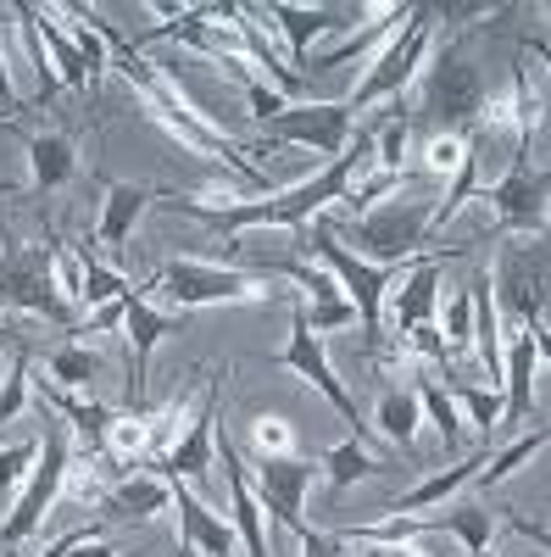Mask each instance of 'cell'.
Wrapping results in <instances>:
<instances>
[{
    "instance_id": "obj_1",
    "label": "cell",
    "mask_w": 551,
    "mask_h": 557,
    "mask_svg": "<svg viewBox=\"0 0 551 557\" xmlns=\"http://www.w3.org/2000/svg\"><path fill=\"white\" fill-rule=\"evenodd\" d=\"M362 168H374V134H356V151L346 146L335 162H324L306 184H290V190L267 196V201H240V207H201V201H184V196H162L173 212L196 218L217 235H246V228H306L312 212H324L329 201H346V190L356 184Z\"/></svg>"
},
{
    "instance_id": "obj_2",
    "label": "cell",
    "mask_w": 551,
    "mask_h": 557,
    "mask_svg": "<svg viewBox=\"0 0 551 557\" xmlns=\"http://www.w3.org/2000/svg\"><path fill=\"white\" fill-rule=\"evenodd\" d=\"M406 190V184H401ZM385 196L379 207H367L362 218H351V235H356V251L362 262H379V268H412L424 262L429 251V223H435V196ZM440 257V251H429Z\"/></svg>"
},
{
    "instance_id": "obj_3",
    "label": "cell",
    "mask_w": 551,
    "mask_h": 557,
    "mask_svg": "<svg viewBox=\"0 0 551 557\" xmlns=\"http://www.w3.org/2000/svg\"><path fill=\"white\" fill-rule=\"evenodd\" d=\"M485 101H490V84L468 62L463 45L451 39V45H440V51H429V62L418 73V112L440 134H474L479 117H485Z\"/></svg>"
},
{
    "instance_id": "obj_4",
    "label": "cell",
    "mask_w": 551,
    "mask_h": 557,
    "mask_svg": "<svg viewBox=\"0 0 551 557\" xmlns=\"http://www.w3.org/2000/svg\"><path fill=\"white\" fill-rule=\"evenodd\" d=\"M312 257H317V268H324V273H335V285H340V296L351 301L367 346L379 351V341H385V290L396 285L401 268H379V262L351 257V251L340 246V235H335V223H312Z\"/></svg>"
},
{
    "instance_id": "obj_5",
    "label": "cell",
    "mask_w": 551,
    "mask_h": 557,
    "mask_svg": "<svg viewBox=\"0 0 551 557\" xmlns=\"http://www.w3.org/2000/svg\"><path fill=\"white\" fill-rule=\"evenodd\" d=\"M146 296H167L173 312H196V307H240V301H262L273 296L267 273H246V268H217V262H190L178 257L167 262L156 278H146Z\"/></svg>"
},
{
    "instance_id": "obj_6",
    "label": "cell",
    "mask_w": 551,
    "mask_h": 557,
    "mask_svg": "<svg viewBox=\"0 0 551 557\" xmlns=\"http://www.w3.org/2000/svg\"><path fill=\"white\" fill-rule=\"evenodd\" d=\"M0 307L34 312L45 323H67L73 307L57 285L51 240H0Z\"/></svg>"
},
{
    "instance_id": "obj_7",
    "label": "cell",
    "mask_w": 551,
    "mask_h": 557,
    "mask_svg": "<svg viewBox=\"0 0 551 557\" xmlns=\"http://www.w3.org/2000/svg\"><path fill=\"white\" fill-rule=\"evenodd\" d=\"M429 39H435L429 12H424V7H412V17L401 23V34H390V39H385V51L374 57L367 78H362V84L351 89V96H346L351 117H362L367 107H379V101L401 96V89L424 73V62H429Z\"/></svg>"
},
{
    "instance_id": "obj_8",
    "label": "cell",
    "mask_w": 551,
    "mask_h": 557,
    "mask_svg": "<svg viewBox=\"0 0 551 557\" xmlns=\"http://www.w3.org/2000/svg\"><path fill=\"white\" fill-rule=\"evenodd\" d=\"M67 474H73L67 424H51V430H45V441H39V462H34V474H28V485H23L17 507L7 513V524H0V552L23 546V541H28V535H34V530L45 524V513H51V507H57V496H62Z\"/></svg>"
},
{
    "instance_id": "obj_9",
    "label": "cell",
    "mask_w": 551,
    "mask_h": 557,
    "mask_svg": "<svg viewBox=\"0 0 551 557\" xmlns=\"http://www.w3.org/2000/svg\"><path fill=\"white\" fill-rule=\"evenodd\" d=\"M279 368H290V374L312 380L317 396H324V401L346 418V424H356V441H367V424H362V412H356L351 391H346L340 374H335V362H329V351H324V335H312V323H306V301L290 307V341H285V351H279Z\"/></svg>"
},
{
    "instance_id": "obj_10",
    "label": "cell",
    "mask_w": 551,
    "mask_h": 557,
    "mask_svg": "<svg viewBox=\"0 0 551 557\" xmlns=\"http://www.w3.org/2000/svg\"><path fill=\"white\" fill-rule=\"evenodd\" d=\"M351 128H356V117H351L346 101H296V107H285L279 117L267 123V139H273V146L324 151L335 162L351 146Z\"/></svg>"
},
{
    "instance_id": "obj_11",
    "label": "cell",
    "mask_w": 551,
    "mask_h": 557,
    "mask_svg": "<svg viewBox=\"0 0 551 557\" xmlns=\"http://www.w3.org/2000/svg\"><path fill=\"white\" fill-rule=\"evenodd\" d=\"M546 190H551V173L546 168H529V157H518L508 173H501L485 201L496 207V235H508V228H518V235H546Z\"/></svg>"
},
{
    "instance_id": "obj_12",
    "label": "cell",
    "mask_w": 551,
    "mask_h": 557,
    "mask_svg": "<svg viewBox=\"0 0 551 557\" xmlns=\"http://www.w3.org/2000/svg\"><path fill=\"white\" fill-rule=\"evenodd\" d=\"M312 480H317V462L312 457H256V502L267 507L273 519H279L285 530H296V535H306L312 524H306V513H301V502H306V491H312Z\"/></svg>"
},
{
    "instance_id": "obj_13",
    "label": "cell",
    "mask_w": 551,
    "mask_h": 557,
    "mask_svg": "<svg viewBox=\"0 0 551 557\" xmlns=\"http://www.w3.org/2000/svg\"><path fill=\"white\" fill-rule=\"evenodd\" d=\"M490 285H496V301H508L524 330H540L546 323V246L540 240L513 246L501 257V268L490 273Z\"/></svg>"
},
{
    "instance_id": "obj_14",
    "label": "cell",
    "mask_w": 551,
    "mask_h": 557,
    "mask_svg": "<svg viewBox=\"0 0 551 557\" xmlns=\"http://www.w3.org/2000/svg\"><path fill=\"white\" fill-rule=\"evenodd\" d=\"M217 391H223V374H212L201 385V401H196V418L162 457H156V480H206L212 469V441H217Z\"/></svg>"
},
{
    "instance_id": "obj_15",
    "label": "cell",
    "mask_w": 551,
    "mask_h": 557,
    "mask_svg": "<svg viewBox=\"0 0 551 557\" xmlns=\"http://www.w3.org/2000/svg\"><path fill=\"white\" fill-rule=\"evenodd\" d=\"M251 12H262V17H273L285 28V39H290V73L296 78L312 67V39L317 34H324V28H351L362 17V7H290V0H267V7H251Z\"/></svg>"
},
{
    "instance_id": "obj_16",
    "label": "cell",
    "mask_w": 551,
    "mask_h": 557,
    "mask_svg": "<svg viewBox=\"0 0 551 557\" xmlns=\"http://www.w3.org/2000/svg\"><path fill=\"white\" fill-rule=\"evenodd\" d=\"M212 451L223 457V480H228V513H235L228 524H235V535H240L246 557H273V552H267V530H262V502H256V491H251V480H246V462H240L235 441H228V435L217 430Z\"/></svg>"
},
{
    "instance_id": "obj_17",
    "label": "cell",
    "mask_w": 551,
    "mask_h": 557,
    "mask_svg": "<svg viewBox=\"0 0 551 557\" xmlns=\"http://www.w3.org/2000/svg\"><path fill=\"white\" fill-rule=\"evenodd\" d=\"M178 323H184V312H162V307H151L146 285H128V296H123V335H128V346H134V396H146L151 351H156L162 335L178 330Z\"/></svg>"
},
{
    "instance_id": "obj_18",
    "label": "cell",
    "mask_w": 551,
    "mask_h": 557,
    "mask_svg": "<svg viewBox=\"0 0 551 557\" xmlns=\"http://www.w3.org/2000/svg\"><path fill=\"white\" fill-rule=\"evenodd\" d=\"M540 357H546V323H540V330H518L513 346L501 351V385H508V396H501V424H524V418H529L535 362Z\"/></svg>"
},
{
    "instance_id": "obj_19",
    "label": "cell",
    "mask_w": 551,
    "mask_h": 557,
    "mask_svg": "<svg viewBox=\"0 0 551 557\" xmlns=\"http://www.w3.org/2000/svg\"><path fill=\"white\" fill-rule=\"evenodd\" d=\"M167 491H173V507H178V541L184 546H196L201 557H228L235 552V541H240L235 524H223L196 491H184V480H167Z\"/></svg>"
},
{
    "instance_id": "obj_20",
    "label": "cell",
    "mask_w": 551,
    "mask_h": 557,
    "mask_svg": "<svg viewBox=\"0 0 551 557\" xmlns=\"http://www.w3.org/2000/svg\"><path fill=\"white\" fill-rule=\"evenodd\" d=\"M279 273H290L296 285L312 296V307H306V323H312V335H329V330H346V323H356V312H351V301L340 296V285H335V273H324V268H306V262H279Z\"/></svg>"
},
{
    "instance_id": "obj_21",
    "label": "cell",
    "mask_w": 551,
    "mask_h": 557,
    "mask_svg": "<svg viewBox=\"0 0 551 557\" xmlns=\"http://www.w3.org/2000/svg\"><path fill=\"white\" fill-rule=\"evenodd\" d=\"M435 301H440V257H424V262H412V268H406L401 290H396V307H390L396 335L424 330V323L435 318Z\"/></svg>"
},
{
    "instance_id": "obj_22",
    "label": "cell",
    "mask_w": 551,
    "mask_h": 557,
    "mask_svg": "<svg viewBox=\"0 0 551 557\" xmlns=\"http://www.w3.org/2000/svg\"><path fill=\"white\" fill-rule=\"evenodd\" d=\"M162 201L156 190H146V184H112L107 190V207H101V223H96V246L107 251H123L134 240V223H140V212Z\"/></svg>"
},
{
    "instance_id": "obj_23",
    "label": "cell",
    "mask_w": 551,
    "mask_h": 557,
    "mask_svg": "<svg viewBox=\"0 0 551 557\" xmlns=\"http://www.w3.org/2000/svg\"><path fill=\"white\" fill-rule=\"evenodd\" d=\"M167 502H173L167 480H156V474H134V480H117L96 507H101L107 524H112V519H151V513H162Z\"/></svg>"
},
{
    "instance_id": "obj_24",
    "label": "cell",
    "mask_w": 551,
    "mask_h": 557,
    "mask_svg": "<svg viewBox=\"0 0 551 557\" xmlns=\"http://www.w3.org/2000/svg\"><path fill=\"white\" fill-rule=\"evenodd\" d=\"M28 168H34V190H57V184L73 178L78 168V151L67 134H28Z\"/></svg>"
},
{
    "instance_id": "obj_25",
    "label": "cell",
    "mask_w": 551,
    "mask_h": 557,
    "mask_svg": "<svg viewBox=\"0 0 551 557\" xmlns=\"http://www.w3.org/2000/svg\"><path fill=\"white\" fill-rule=\"evenodd\" d=\"M485 457L490 451H479V457H468V462H456V469H446V474H435V480H424L418 491H406V496H396V507L390 513H418V507H446L463 485H474L479 480V469H485Z\"/></svg>"
},
{
    "instance_id": "obj_26",
    "label": "cell",
    "mask_w": 551,
    "mask_h": 557,
    "mask_svg": "<svg viewBox=\"0 0 551 557\" xmlns=\"http://www.w3.org/2000/svg\"><path fill=\"white\" fill-rule=\"evenodd\" d=\"M34 28H39V45H45V57H51L57 78H62L67 89H89V67H84V57L73 51V39L62 34L57 12H51V7H34Z\"/></svg>"
},
{
    "instance_id": "obj_27",
    "label": "cell",
    "mask_w": 551,
    "mask_h": 557,
    "mask_svg": "<svg viewBox=\"0 0 551 557\" xmlns=\"http://www.w3.org/2000/svg\"><path fill=\"white\" fill-rule=\"evenodd\" d=\"M418 424H424L418 396H412V391H396V385H385V396H379V435H385L390 446L412 451V446H418Z\"/></svg>"
},
{
    "instance_id": "obj_28",
    "label": "cell",
    "mask_w": 551,
    "mask_h": 557,
    "mask_svg": "<svg viewBox=\"0 0 551 557\" xmlns=\"http://www.w3.org/2000/svg\"><path fill=\"white\" fill-rule=\"evenodd\" d=\"M78 262H84V290H78V307H107V301H117V296L128 290V278L96 257V240H78Z\"/></svg>"
},
{
    "instance_id": "obj_29",
    "label": "cell",
    "mask_w": 551,
    "mask_h": 557,
    "mask_svg": "<svg viewBox=\"0 0 551 557\" xmlns=\"http://www.w3.org/2000/svg\"><path fill=\"white\" fill-rule=\"evenodd\" d=\"M57 17H67V39H73V51L84 57V67H89V96L101 89V67H107V39L96 34V23L84 17V7H57Z\"/></svg>"
},
{
    "instance_id": "obj_30",
    "label": "cell",
    "mask_w": 551,
    "mask_h": 557,
    "mask_svg": "<svg viewBox=\"0 0 551 557\" xmlns=\"http://www.w3.org/2000/svg\"><path fill=\"white\" fill-rule=\"evenodd\" d=\"M317 469L329 474V485H335V491H351L356 480H367V474H379V462L367 457V446H362V441L351 435V441L329 446V451H324V462H317Z\"/></svg>"
},
{
    "instance_id": "obj_31",
    "label": "cell",
    "mask_w": 551,
    "mask_h": 557,
    "mask_svg": "<svg viewBox=\"0 0 551 557\" xmlns=\"http://www.w3.org/2000/svg\"><path fill=\"white\" fill-rule=\"evenodd\" d=\"M45 374H51V385H62V391H89L101 380V357L89 346H62V351H51Z\"/></svg>"
},
{
    "instance_id": "obj_32",
    "label": "cell",
    "mask_w": 551,
    "mask_h": 557,
    "mask_svg": "<svg viewBox=\"0 0 551 557\" xmlns=\"http://www.w3.org/2000/svg\"><path fill=\"white\" fill-rule=\"evenodd\" d=\"M418 412H429V424L440 430V441L446 446H463V412H456V401L446 396V385H435V380H418Z\"/></svg>"
},
{
    "instance_id": "obj_33",
    "label": "cell",
    "mask_w": 551,
    "mask_h": 557,
    "mask_svg": "<svg viewBox=\"0 0 551 557\" xmlns=\"http://www.w3.org/2000/svg\"><path fill=\"white\" fill-rule=\"evenodd\" d=\"M551 441V430L546 424H535V435H524V441H513L508 451H496V457H485V469H479V485H501V480H513L518 469H524V462L540 451Z\"/></svg>"
},
{
    "instance_id": "obj_34",
    "label": "cell",
    "mask_w": 551,
    "mask_h": 557,
    "mask_svg": "<svg viewBox=\"0 0 551 557\" xmlns=\"http://www.w3.org/2000/svg\"><path fill=\"white\" fill-rule=\"evenodd\" d=\"M451 401H456V412H468L485 430V441H490V430H501V391H479V385L451 380Z\"/></svg>"
},
{
    "instance_id": "obj_35",
    "label": "cell",
    "mask_w": 551,
    "mask_h": 557,
    "mask_svg": "<svg viewBox=\"0 0 551 557\" xmlns=\"http://www.w3.org/2000/svg\"><path fill=\"white\" fill-rule=\"evenodd\" d=\"M34 462H39V441H17V446L0 451V496H12L34 474Z\"/></svg>"
},
{
    "instance_id": "obj_36",
    "label": "cell",
    "mask_w": 551,
    "mask_h": 557,
    "mask_svg": "<svg viewBox=\"0 0 551 557\" xmlns=\"http://www.w3.org/2000/svg\"><path fill=\"white\" fill-rule=\"evenodd\" d=\"M251 446H256V457H290L296 451V430L285 424V418H256L251 424Z\"/></svg>"
},
{
    "instance_id": "obj_37",
    "label": "cell",
    "mask_w": 551,
    "mask_h": 557,
    "mask_svg": "<svg viewBox=\"0 0 551 557\" xmlns=\"http://www.w3.org/2000/svg\"><path fill=\"white\" fill-rule=\"evenodd\" d=\"M23 401H28V351L12 346V374H7V385H0V424H12V418L23 412Z\"/></svg>"
},
{
    "instance_id": "obj_38",
    "label": "cell",
    "mask_w": 551,
    "mask_h": 557,
    "mask_svg": "<svg viewBox=\"0 0 551 557\" xmlns=\"http://www.w3.org/2000/svg\"><path fill=\"white\" fill-rule=\"evenodd\" d=\"M446 357H463L468 346H474V301L468 296H456L451 307H446Z\"/></svg>"
},
{
    "instance_id": "obj_39",
    "label": "cell",
    "mask_w": 551,
    "mask_h": 557,
    "mask_svg": "<svg viewBox=\"0 0 551 557\" xmlns=\"http://www.w3.org/2000/svg\"><path fill=\"white\" fill-rule=\"evenodd\" d=\"M406 139H412V117H390V128L379 134V146H374V168L379 173H401V157H406Z\"/></svg>"
},
{
    "instance_id": "obj_40",
    "label": "cell",
    "mask_w": 551,
    "mask_h": 557,
    "mask_svg": "<svg viewBox=\"0 0 551 557\" xmlns=\"http://www.w3.org/2000/svg\"><path fill=\"white\" fill-rule=\"evenodd\" d=\"M468 146H474V134H435L424 146V168L429 173H456V162L468 157Z\"/></svg>"
},
{
    "instance_id": "obj_41",
    "label": "cell",
    "mask_w": 551,
    "mask_h": 557,
    "mask_svg": "<svg viewBox=\"0 0 551 557\" xmlns=\"http://www.w3.org/2000/svg\"><path fill=\"white\" fill-rule=\"evenodd\" d=\"M240 78H246V101H251V117H262V123H273V117H279L290 101L279 96V89H273V84H262L251 67H240Z\"/></svg>"
},
{
    "instance_id": "obj_42",
    "label": "cell",
    "mask_w": 551,
    "mask_h": 557,
    "mask_svg": "<svg viewBox=\"0 0 551 557\" xmlns=\"http://www.w3.org/2000/svg\"><path fill=\"white\" fill-rule=\"evenodd\" d=\"M23 101H17V89H12V67H7V23H0V123H17Z\"/></svg>"
},
{
    "instance_id": "obj_43",
    "label": "cell",
    "mask_w": 551,
    "mask_h": 557,
    "mask_svg": "<svg viewBox=\"0 0 551 557\" xmlns=\"http://www.w3.org/2000/svg\"><path fill=\"white\" fill-rule=\"evenodd\" d=\"M301 557H351V546H346V541H335V535L306 530V535H301Z\"/></svg>"
},
{
    "instance_id": "obj_44",
    "label": "cell",
    "mask_w": 551,
    "mask_h": 557,
    "mask_svg": "<svg viewBox=\"0 0 551 557\" xmlns=\"http://www.w3.org/2000/svg\"><path fill=\"white\" fill-rule=\"evenodd\" d=\"M374 557H424V552H412V546H401V541H379Z\"/></svg>"
},
{
    "instance_id": "obj_45",
    "label": "cell",
    "mask_w": 551,
    "mask_h": 557,
    "mask_svg": "<svg viewBox=\"0 0 551 557\" xmlns=\"http://www.w3.org/2000/svg\"><path fill=\"white\" fill-rule=\"evenodd\" d=\"M7 341H12V335H7V330H0V346H7Z\"/></svg>"
},
{
    "instance_id": "obj_46",
    "label": "cell",
    "mask_w": 551,
    "mask_h": 557,
    "mask_svg": "<svg viewBox=\"0 0 551 557\" xmlns=\"http://www.w3.org/2000/svg\"><path fill=\"white\" fill-rule=\"evenodd\" d=\"M0 128H12V123H0Z\"/></svg>"
}]
</instances>
